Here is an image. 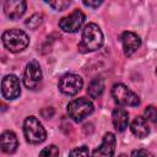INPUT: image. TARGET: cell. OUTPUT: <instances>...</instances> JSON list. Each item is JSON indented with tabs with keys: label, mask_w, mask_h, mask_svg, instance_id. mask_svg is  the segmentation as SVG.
<instances>
[{
	"label": "cell",
	"mask_w": 157,
	"mask_h": 157,
	"mask_svg": "<svg viewBox=\"0 0 157 157\" xmlns=\"http://www.w3.org/2000/svg\"><path fill=\"white\" fill-rule=\"evenodd\" d=\"M121 39V44H123V49H124V54L126 56H130L131 54H134L141 45V39L140 37L130 31H125L121 33L120 36Z\"/></svg>",
	"instance_id": "obj_11"
},
{
	"label": "cell",
	"mask_w": 157,
	"mask_h": 157,
	"mask_svg": "<svg viewBox=\"0 0 157 157\" xmlns=\"http://www.w3.org/2000/svg\"><path fill=\"white\" fill-rule=\"evenodd\" d=\"M1 39L4 47L11 53H20L23 49H26L27 45L29 44V38L26 34V32L17 28L5 31L2 33Z\"/></svg>",
	"instance_id": "obj_2"
},
{
	"label": "cell",
	"mask_w": 157,
	"mask_h": 157,
	"mask_svg": "<svg viewBox=\"0 0 157 157\" xmlns=\"http://www.w3.org/2000/svg\"><path fill=\"white\" fill-rule=\"evenodd\" d=\"M85 13L76 9L74 10L69 16H65L63 17L60 21H59V27L64 31V32H67V33H74L76 31H78L83 22H85Z\"/></svg>",
	"instance_id": "obj_8"
},
{
	"label": "cell",
	"mask_w": 157,
	"mask_h": 157,
	"mask_svg": "<svg viewBox=\"0 0 157 157\" xmlns=\"http://www.w3.org/2000/svg\"><path fill=\"white\" fill-rule=\"evenodd\" d=\"M0 141H1V150L2 152L5 153H13L18 146V141H17V136L15 135V132L10 131V130H6L1 134V137H0Z\"/></svg>",
	"instance_id": "obj_13"
},
{
	"label": "cell",
	"mask_w": 157,
	"mask_h": 157,
	"mask_svg": "<svg viewBox=\"0 0 157 157\" xmlns=\"http://www.w3.org/2000/svg\"><path fill=\"white\" fill-rule=\"evenodd\" d=\"M131 157H155L153 153L146 148H139V150H134L131 152Z\"/></svg>",
	"instance_id": "obj_22"
},
{
	"label": "cell",
	"mask_w": 157,
	"mask_h": 157,
	"mask_svg": "<svg viewBox=\"0 0 157 157\" xmlns=\"http://www.w3.org/2000/svg\"><path fill=\"white\" fill-rule=\"evenodd\" d=\"M23 134L27 142L37 145L42 144L47 139V131L43 128L42 123L33 115L27 117L23 121Z\"/></svg>",
	"instance_id": "obj_3"
},
{
	"label": "cell",
	"mask_w": 157,
	"mask_h": 157,
	"mask_svg": "<svg viewBox=\"0 0 157 157\" xmlns=\"http://www.w3.org/2000/svg\"><path fill=\"white\" fill-rule=\"evenodd\" d=\"M93 110H94L93 103L85 97L75 98L67 104V114L76 123L82 121L85 118L91 115Z\"/></svg>",
	"instance_id": "obj_4"
},
{
	"label": "cell",
	"mask_w": 157,
	"mask_h": 157,
	"mask_svg": "<svg viewBox=\"0 0 157 157\" xmlns=\"http://www.w3.org/2000/svg\"><path fill=\"white\" fill-rule=\"evenodd\" d=\"M43 74L40 65L37 60H31L23 72V83L28 90H38L42 85Z\"/></svg>",
	"instance_id": "obj_6"
},
{
	"label": "cell",
	"mask_w": 157,
	"mask_h": 157,
	"mask_svg": "<svg viewBox=\"0 0 157 157\" xmlns=\"http://www.w3.org/2000/svg\"><path fill=\"white\" fill-rule=\"evenodd\" d=\"M156 74H157V69H156Z\"/></svg>",
	"instance_id": "obj_25"
},
{
	"label": "cell",
	"mask_w": 157,
	"mask_h": 157,
	"mask_svg": "<svg viewBox=\"0 0 157 157\" xmlns=\"http://www.w3.org/2000/svg\"><path fill=\"white\" fill-rule=\"evenodd\" d=\"M38 157H59V147L55 145H49L39 152Z\"/></svg>",
	"instance_id": "obj_17"
},
{
	"label": "cell",
	"mask_w": 157,
	"mask_h": 157,
	"mask_svg": "<svg viewBox=\"0 0 157 157\" xmlns=\"http://www.w3.org/2000/svg\"><path fill=\"white\" fill-rule=\"evenodd\" d=\"M130 129H131V132L139 139H144L150 134V128L147 125V120L144 117H136L132 120Z\"/></svg>",
	"instance_id": "obj_15"
},
{
	"label": "cell",
	"mask_w": 157,
	"mask_h": 157,
	"mask_svg": "<svg viewBox=\"0 0 157 157\" xmlns=\"http://www.w3.org/2000/svg\"><path fill=\"white\" fill-rule=\"evenodd\" d=\"M1 94L6 99H16L21 94L20 80L16 75H6L1 81Z\"/></svg>",
	"instance_id": "obj_9"
},
{
	"label": "cell",
	"mask_w": 157,
	"mask_h": 157,
	"mask_svg": "<svg viewBox=\"0 0 157 157\" xmlns=\"http://www.w3.org/2000/svg\"><path fill=\"white\" fill-rule=\"evenodd\" d=\"M58 87L61 93L66 96H75L83 87V80L76 74H66L59 80Z\"/></svg>",
	"instance_id": "obj_7"
},
{
	"label": "cell",
	"mask_w": 157,
	"mask_h": 157,
	"mask_svg": "<svg viewBox=\"0 0 157 157\" xmlns=\"http://www.w3.org/2000/svg\"><path fill=\"white\" fill-rule=\"evenodd\" d=\"M104 91V80L102 77H94L87 88V93L91 98H98Z\"/></svg>",
	"instance_id": "obj_16"
},
{
	"label": "cell",
	"mask_w": 157,
	"mask_h": 157,
	"mask_svg": "<svg viewBox=\"0 0 157 157\" xmlns=\"http://www.w3.org/2000/svg\"><path fill=\"white\" fill-rule=\"evenodd\" d=\"M42 21H43V15L42 13H34L26 21V26L32 28V29H34L42 23Z\"/></svg>",
	"instance_id": "obj_20"
},
{
	"label": "cell",
	"mask_w": 157,
	"mask_h": 157,
	"mask_svg": "<svg viewBox=\"0 0 157 157\" xmlns=\"http://www.w3.org/2000/svg\"><path fill=\"white\" fill-rule=\"evenodd\" d=\"M102 4H103V1H102V0H93V1H92V0H88V1H87V0H85V1H83V5H85V6L94 7V9H96V7H98V6H99V5H102Z\"/></svg>",
	"instance_id": "obj_23"
},
{
	"label": "cell",
	"mask_w": 157,
	"mask_h": 157,
	"mask_svg": "<svg viewBox=\"0 0 157 157\" xmlns=\"http://www.w3.org/2000/svg\"><path fill=\"white\" fill-rule=\"evenodd\" d=\"M144 118L146 120L152 121L153 124H157V108L155 105H148L146 107V109L144 110Z\"/></svg>",
	"instance_id": "obj_18"
},
{
	"label": "cell",
	"mask_w": 157,
	"mask_h": 157,
	"mask_svg": "<svg viewBox=\"0 0 157 157\" xmlns=\"http://www.w3.org/2000/svg\"><path fill=\"white\" fill-rule=\"evenodd\" d=\"M112 96L114 101L124 107H137L140 105V98L124 83H115L112 87Z\"/></svg>",
	"instance_id": "obj_5"
},
{
	"label": "cell",
	"mask_w": 157,
	"mask_h": 157,
	"mask_svg": "<svg viewBox=\"0 0 157 157\" xmlns=\"http://www.w3.org/2000/svg\"><path fill=\"white\" fill-rule=\"evenodd\" d=\"M26 1L23 0H6L4 2V12L10 20H18L26 11Z\"/></svg>",
	"instance_id": "obj_12"
},
{
	"label": "cell",
	"mask_w": 157,
	"mask_h": 157,
	"mask_svg": "<svg viewBox=\"0 0 157 157\" xmlns=\"http://www.w3.org/2000/svg\"><path fill=\"white\" fill-rule=\"evenodd\" d=\"M49 6H52L54 10H58V11H63L65 10L66 7H69L71 5L70 1H64V0H56V1H50L48 2Z\"/></svg>",
	"instance_id": "obj_21"
},
{
	"label": "cell",
	"mask_w": 157,
	"mask_h": 157,
	"mask_svg": "<svg viewBox=\"0 0 157 157\" xmlns=\"http://www.w3.org/2000/svg\"><path fill=\"white\" fill-rule=\"evenodd\" d=\"M119 157H126V155H120Z\"/></svg>",
	"instance_id": "obj_24"
},
{
	"label": "cell",
	"mask_w": 157,
	"mask_h": 157,
	"mask_svg": "<svg viewBox=\"0 0 157 157\" xmlns=\"http://www.w3.org/2000/svg\"><path fill=\"white\" fill-rule=\"evenodd\" d=\"M115 145H117V139L114 134L107 132L103 136L102 144L93 151L92 157H113L115 152Z\"/></svg>",
	"instance_id": "obj_10"
},
{
	"label": "cell",
	"mask_w": 157,
	"mask_h": 157,
	"mask_svg": "<svg viewBox=\"0 0 157 157\" xmlns=\"http://www.w3.org/2000/svg\"><path fill=\"white\" fill-rule=\"evenodd\" d=\"M69 157H90V150L85 145L80 147H75L70 151Z\"/></svg>",
	"instance_id": "obj_19"
},
{
	"label": "cell",
	"mask_w": 157,
	"mask_h": 157,
	"mask_svg": "<svg viewBox=\"0 0 157 157\" xmlns=\"http://www.w3.org/2000/svg\"><path fill=\"white\" fill-rule=\"evenodd\" d=\"M112 121L117 131H124L129 124V113L124 108H115L112 114Z\"/></svg>",
	"instance_id": "obj_14"
},
{
	"label": "cell",
	"mask_w": 157,
	"mask_h": 157,
	"mask_svg": "<svg viewBox=\"0 0 157 157\" xmlns=\"http://www.w3.org/2000/svg\"><path fill=\"white\" fill-rule=\"evenodd\" d=\"M104 42V36L101 28L96 23H88L82 31V38L78 43V50L81 53H91L98 50Z\"/></svg>",
	"instance_id": "obj_1"
}]
</instances>
